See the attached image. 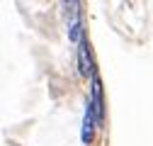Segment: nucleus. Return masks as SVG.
I'll return each mask as SVG.
<instances>
[{
	"instance_id": "nucleus-2",
	"label": "nucleus",
	"mask_w": 153,
	"mask_h": 146,
	"mask_svg": "<svg viewBox=\"0 0 153 146\" xmlns=\"http://www.w3.org/2000/svg\"><path fill=\"white\" fill-rule=\"evenodd\" d=\"M92 107H95V115H97V124L102 127L105 122V98H102V80L97 73H92Z\"/></svg>"
},
{
	"instance_id": "nucleus-1",
	"label": "nucleus",
	"mask_w": 153,
	"mask_h": 146,
	"mask_svg": "<svg viewBox=\"0 0 153 146\" xmlns=\"http://www.w3.org/2000/svg\"><path fill=\"white\" fill-rule=\"evenodd\" d=\"M97 115H95V107H92V102H88L85 105V117H83V144L85 146H90L92 144V139H95V129H97Z\"/></svg>"
},
{
	"instance_id": "nucleus-3",
	"label": "nucleus",
	"mask_w": 153,
	"mask_h": 146,
	"mask_svg": "<svg viewBox=\"0 0 153 146\" xmlns=\"http://www.w3.org/2000/svg\"><path fill=\"white\" fill-rule=\"evenodd\" d=\"M78 71H80V76H83V78H88V76H92V73H95L88 39H80V42H78Z\"/></svg>"
}]
</instances>
